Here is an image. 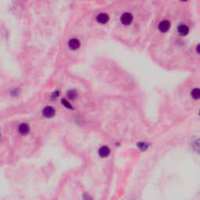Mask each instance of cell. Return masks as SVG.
<instances>
[{"label": "cell", "mask_w": 200, "mask_h": 200, "mask_svg": "<svg viewBox=\"0 0 200 200\" xmlns=\"http://www.w3.org/2000/svg\"><path fill=\"white\" fill-rule=\"evenodd\" d=\"M120 21L124 26H129L132 24L133 21H134V17H133L132 13H131L130 12H125L121 16Z\"/></svg>", "instance_id": "1"}, {"label": "cell", "mask_w": 200, "mask_h": 200, "mask_svg": "<svg viewBox=\"0 0 200 200\" xmlns=\"http://www.w3.org/2000/svg\"><path fill=\"white\" fill-rule=\"evenodd\" d=\"M170 28H171V22L169 21H167V20L162 21L158 25V29L162 33L167 32Z\"/></svg>", "instance_id": "2"}, {"label": "cell", "mask_w": 200, "mask_h": 200, "mask_svg": "<svg viewBox=\"0 0 200 200\" xmlns=\"http://www.w3.org/2000/svg\"><path fill=\"white\" fill-rule=\"evenodd\" d=\"M55 113H56L55 109H54L53 107L49 106H48L45 107L43 110V111H42V114H43L44 117L46 118L52 117H54Z\"/></svg>", "instance_id": "3"}, {"label": "cell", "mask_w": 200, "mask_h": 200, "mask_svg": "<svg viewBox=\"0 0 200 200\" xmlns=\"http://www.w3.org/2000/svg\"><path fill=\"white\" fill-rule=\"evenodd\" d=\"M96 21L98 24H105L108 23L110 21V17L107 13H98L96 17Z\"/></svg>", "instance_id": "4"}, {"label": "cell", "mask_w": 200, "mask_h": 200, "mask_svg": "<svg viewBox=\"0 0 200 200\" xmlns=\"http://www.w3.org/2000/svg\"><path fill=\"white\" fill-rule=\"evenodd\" d=\"M178 32L180 35L186 36L189 33V28L185 24H181L178 26Z\"/></svg>", "instance_id": "5"}, {"label": "cell", "mask_w": 200, "mask_h": 200, "mask_svg": "<svg viewBox=\"0 0 200 200\" xmlns=\"http://www.w3.org/2000/svg\"><path fill=\"white\" fill-rule=\"evenodd\" d=\"M80 41L77 38H71L68 41V47L71 48V50H77L80 48Z\"/></svg>", "instance_id": "6"}, {"label": "cell", "mask_w": 200, "mask_h": 200, "mask_svg": "<svg viewBox=\"0 0 200 200\" xmlns=\"http://www.w3.org/2000/svg\"><path fill=\"white\" fill-rule=\"evenodd\" d=\"M110 154V148L108 146H102L101 148L98 149V155L102 158H106V157H108Z\"/></svg>", "instance_id": "7"}, {"label": "cell", "mask_w": 200, "mask_h": 200, "mask_svg": "<svg viewBox=\"0 0 200 200\" xmlns=\"http://www.w3.org/2000/svg\"><path fill=\"white\" fill-rule=\"evenodd\" d=\"M18 131L21 135H26L30 131V127L28 124H21L18 127Z\"/></svg>", "instance_id": "8"}, {"label": "cell", "mask_w": 200, "mask_h": 200, "mask_svg": "<svg viewBox=\"0 0 200 200\" xmlns=\"http://www.w3.org/2000/svg\"><path fill=\"white\" fill-rule=\"evenodd\" d=\"M191 96L194 99L197 100L200 98V88H194L191 91Z\"/></svg>", "instance_id": "9"}, {"label": "cell", "mask_w": 200, "mask_h": 200, "mask_svg": "<svg viewBox=\"0 0 200 200\" xmlns=\"http://www.w3.org/2000/svg\"><path fill=\"white\" fill-rule=\"evenodd\" d=\"M148 143H146V142H144V141H141V142H138L137 146L138 147L141 151H145L147 148H148Z\"/></svg>", "instance_id": "10"}, {"label": "cell", "mask_w": 200, "mask_h": 200, "mask_svg": "<svg viewBox=\"0 0 200 200\" xmlns=\"http://www.w3.org/2000/svg\"><path fill=\"white\" fill-rule=\"evenodd\" d=\"M193 148L195 152L200 154V139H198L195 141H194Z\"/></svg>", "instance_id": "11"}, {"label": "cell", "mask_w": 200, "mask_h": 200, "mask_svg": "<svg viewBox=\"0 0 200 200\" xmlns=\"http://www.w3.org/2000/svg\"><path fill=\"white\" fill-rule=\"evenodd\" d=\"M77 92L74 90H71L67 92V96L70 99H74V98H77Z\"/></svg>", "instance_id": "12"}, {"label": "cell", "mask_w": 200, "mask_h": 200, "mask_svg": "<svg viewBox=\"0 0 200 200\" xmlns=\"http://www.w3.org/2000/svg\"><path fill=\"white\" fill-rule=\"evenodd\" d=\"M62 102V104L64 106H66L67 108H68V109H69V108L71 109V105L69 103V102H68V101H67L66 99H63L62 102Z\"/></svg>", "instance_id": "13"}, {"label": "cell", "mask_w": 200, "mask_h": 200, "mask_svg": "<svg viewBox=\"0 0 200 200\" xmlns=\"http://www.w3.org/2000/svg\"><path fill=\"white\" fill-rule=\"evenodd\" d=\"M59 95H60V92H59V91H56V92H54V93L52 94V97L54 98V99H55V98H56L57 97L59 96Z\"/></svg>", "instance_id": "14"}, {"label": "cell", "mask_w": 200, "mask_h": 200, "mask_svg": "<svg viewBox=\"0 0 200 200\" xmlns=\"http://www.w3.org/2000/svg\"><path fill=\"white\" fill-rule=\"evenodd\" d=\"M195 51H196V52L198 54V55H200V43H198V45H196V48H195Z\"/></svg>", "instance_id": "15"}, {"label": "cell", "mask_w": 200, "mask_h": 200, "mask_svg": "<svg viewBox=\"0 0 200 200\" xmlns=\"http://www.w3.org/2000/svg\"><path fill=\"white\" fill-rule=\"evenodd\" d=\"M180 1H181V2H188V0H180Z\"/></svg>", "instance_id": "16"}, {"label": "cell", "mask_w": 200, "mask_h": 200, "mask_svg": "<svg viewBox=\"0 0 200 200\" xmlns=\"http://www.w3.org/2000/svg\"><path fill=\"white\" fill-rule=\"evenodd\" d=\"M198 114H199V116H200V110H199V113H198Z\"/></svg>", "instance_id": "17"}]
</instances>
